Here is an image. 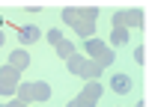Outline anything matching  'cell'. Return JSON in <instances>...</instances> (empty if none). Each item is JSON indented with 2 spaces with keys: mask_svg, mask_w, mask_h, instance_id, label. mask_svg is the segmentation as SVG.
Masks as SVG:
<instances>
[{
  "mask_svg": "<svg viewBox=\"0 0 149 107\" xmlns=\"http://www.w3.org/2000/svg\"><path fill=\"white\" fill-rule=\"evenodd\" d=\"M63 21L81 36V39H93L98 27V6H66Z\"/></svg>",
  "mask_w": 149,
  "mask_h": 107,
  "instance_id": "1",
  "label": "cell"
},
{
  "mask_svg": "<svg viewBox=\"0 0 149 107\" xmlns=\"http://www.w3.org/2000/svg\"><path fill=\"white\" fill-rule=\"evenodd\" d=\"M66 66H69V71H72V75L86 77V80H98V77H102V71H104V66H98L95 59L81 57V54H72V57L66 59Z\"/></svg>",
  "mask_w": 149,
  "mask_h": 107,
  "instance_id": "2",
  "label": "cell"
},
{
  "mask_svg": "<svg viewBox=\"0 0 149 107\" xmlns=\"http://www.w3.org/2000/svg\"><path fill=\"white\" fill-rule=\"evenodd\" d=\"M15 95H18V101H24V104H30V101H48V98H51V86L42 83V80H36V83H18Z\"/></svg>",
  "mask_w": 149,
  "mask_h": 107,
  "instance_id": "3",
  "label": "cell"
},
{
  "mask_svg": "<svg viewBox=\"0 0 149 107\" xmlns=\"http://www.w3.org/2000/svg\"><path fill=\"white\" fill-rule=\"evenodd\" d=\"M86 54H90V59H95V63L104 66V68L116 59V51H113V48H107L102 39H86Z\"/></svg>",
  "mask_w": 149,
  "mask_h": 107,
  "instance_id": "4",
  "label": "cell"
},
{
  "mask_svg": "<svg viewBox=\"0 0 149 107\" xmlns=\"http://www.w3.org/2000/svg\"><path fill=\"white\" fill-rule=\"evenodd\" d=\"M98 98H102V83H98V80H90V83L84 86V92L78 95V98H72L66 107H95Z\"/></svg>",
  "mask_w": 149,
  "mask_h": 107,
  "instance_id": "5",
  "label": "cell"
},
{
  "mask_svg": "<svg viewBox=\"0 0 149 107\" xmlns=\"http://www.w3.org/2000/svg\"><path fill=\"white\" fill-rule=\"evenodd\" d=\"M113 27H122V30H128V27H146V15L140 9H122L113 15Z\"/></svg>",
  "mask_w": 149,
  "mask_h": 107,
  "instance_id": "6",
  "label": "cell"
},
{
  "mask_svg": "<svg viewBox=\"0 0 149 107\" xmlns=\"http://www.w3.org/2000/svg\"><path fill=\"white\" fill-rule=\"evenodd\" d=\"M21 83V71L12 66H0V95H12Z\"/></svg>",
  "mask_w": 149,
  "mask_h": 107,
  "instance_id": "7",
  "label": "cell"
},
{
  "mask_svg": "<svg viewBox=\"0 0 149 107\" xmlns=\"http://www.w3.org/2000/svg\"><path fill=\"white\" fill-rule=\"evenodd\" d=\"M9 66H12V68H18V71H21V68H27V66H30V54L24 51V48L12 51V54H9Z\"/></svg>",
  "mask_w": 149,
  "mask_h": 107,
  "instance_id": "8",
  "label": "cell"
},
{
  "mask_svg": "<svg viewBox=\"0 0 149 107\" xmlns=\"http://www.w3.org/2000/svg\"><path fill=\"white\" fill-rule=\"evenodd\" d=\"M39 36H42V30L39 27H18V39H21V45H33V42H39Z\"/></svg>",
  "mask_w": 149,
  "mask_h": 107,
  "instance_id": "9",
  "label": "cell"
},
{
  "mask_svg": "<svg viewBox=\"0 0 149 107\" xmlns=\"http://www.w3.org/2000/svg\"><path fill=\"white\" fill-rule=\"evenodd\" d=\"M110 86H113V92L125 95V92H131V77H128V75H113V80H110Z\"/></svg>",
  "mask_w": 149,
  "mask_h": 107,
  "instance_id": "10",
  "label": "cell"
},
{
  "mask_svg": "<svg viewBox=\"0 0 149 107\" xmlns=\"http://www.w3.org/2000/svg\"><path fill=\"white\" fill-rule=\"evenodd\" d=\"M110 42H113V48H122L128 42V30H122V27H113V33H110Z\"/></svg>",
  "mask_w": 149,
  "mask_h": 107,
  "instance_id": "11",
  "label": "cell"
},
{
  "mask_svg": "<svg viewBox=\"0 0 149 107\" xmlns=\"http://www.w3.org/2000/svg\"><path fill=\"white\" fill-rule=\"evenodd\" d=\"M57 54H60V57H63V59H69V57L74 54V48H72V42H66V39H63V42H60V45H57Z\"/></svg>",
  "mask_w": 149,
  "mask_h": 107,
  "instance_id": "12",
  "label": "cell"
},
{
  "mask_svg": "<svg viewBox=\"0 0 149 107\" xmlns=\"http://www.w3.org/2000/svg\"><path fill=\"white\" fill-rule=\"evenodd\" d=\"M146 57H149V54H146V45H140L137 51H134V59H137L140 66H146Z\"/></svg>",
  "mask_w": 149,
  "mask_h": 107,
  "instance_id": "13",
  "label": "cell"
},
{
  "mask_svg": "<svg viewBox=\"0 0 149 107\" xmlns=\"http://www.w3.org/2000/svg\"><path fill=\"white\" fill-rule=\"evenodd\" d=\"M48 42H51V45L57 48L60 42H63V33H60V30H51V33H48Z\"/></svg>",
  "mask_w": 149,
  "mask_h": 107,
  "instance_id": "14",
  "label": "cell"
},
{
  "mask_svg": "<svg viewBox=\"0 0 149 107\" xmlns=\"http://www.w3.org/2000/svg\"><path fill=\"white\" fill-rule=\"evenodd\" d=\"M3 107H27L24 101H9V104H3Z\"/></svg>",
  "mask_w": 149,
  "mask_h": 107,
  "instance_id": "15",
  "label": "cell"
},
{
  "mask_svg": "<svg viewBox=\"0 0 149 107\" xmlns=\"http://www.w3.org/2000/svg\"><path fill=\"white\" fill-rule=\"evenodd\" d=\"M3 42H6V39H3V30H0V45H3Z\"/></svg>",
  "mask_w": 149,
  "mask_h": 107,
  "instance_id": "16",
  "label": "cell"
},
{
  "mask_svg": "<svg viewBox=\"0 0 149 107\" xmlns=\"http://www.w3.org/2000/svg\"><path fill=\"white\" fill-rule=\"evenodd\" d=\"M137 107H146V101H137Z\"/></svg>",
  "mask_w": 149,
  "mask_h": 107,
  "instance_id": "17",
  "label": "cell"
}]
</instances>
